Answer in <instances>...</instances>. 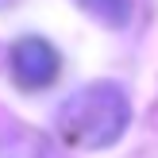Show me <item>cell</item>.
Returning <instances> with one entry per match:
<instances>
[{
    "instance_id": "3",
    "label": "cell",
    "mask_w": 158,
    "mask_h": 158,
    "mask_svg": "<svg viewBox=\"0 0 158 158\" xmlns=\"http://www.w3.org/2000/svg\"><path fill=\"white\" fill-rule=\"evenodd\" d=\"M81 8H89L93 15H97L100 23H108V27H127L131 19V0H81Z\"/></svg>"
},
{
    "instance_id": "1",
    "label": "cell",
    "mask_w": 158,
    "mask_h": 158,
    "mask_svg": "<svg viewBox=\"0 0 158 158\" xmlns=\"http://www.w3.org/2000/svg\"><path fill=\"white\" fill-rule=\"evenodd\" d=\"M131 123V100L116 81H93L81 85L62 100L54 116V131L73 151H104L127 131Z\"/></svg>"
},
{
    "instance_id": "4",
    "label": "cell",
    "mask_w": 158,
    "mask_h": 158,
    "mask_svg": "<svg viewBox=\"0 0 158 158\" xmlns=\"http://www.w3.org/2000/svg\"><path fill=\"white\" fill-rule=\"evenodd\" d=\"M0 158H46L31 135H0Z\"/></svg>"
},
{
    "instance_id": "2",
    "label": "cell",
    "mask_w": 158,
    "mask_h": 158,
    "mask_svg": "<svg viewBox=\"0 0 158 158\" xmlns=\"http://www.w3.org/2000/svg\"><path fill=\"white\" fill-rule=\"evenodd\" d=\"M8 69H12V81L27 93L50 89L62 73V54L54 43H46L43 35H23L12 43L8 50Z\"/></svg>"
}]
</instances>
